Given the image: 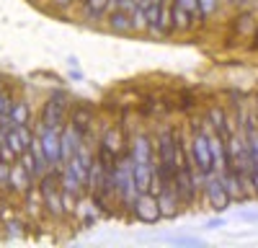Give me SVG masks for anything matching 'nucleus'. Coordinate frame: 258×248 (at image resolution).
<instances>
[{
  "label": "nucleus",
  "mask_w": 258,
  "mask_h": 248,
  "mask_svg": "<svg viewBox=\"0 0 258 248\" xmlns=\"http://www.w3.org/2000/svg\"><path fill=\"white\" fill-rule=\"evenodd\" d=\"M83 145V135L73 127V124H64V127L59 130V153H62V163H68L75 150Z\"/></svg>",
  "instance_id": "ddd939ff"
},
{
  "label": "nucleus",
  "mask_w": 258,
  "mask_h": 248,
  "mask_svg": "<svg viewBox=\"0 0 258 248\" xmlns=\"http://www.w3.org/2000/svg\"><path fill=\"white\" fill-rule=\"evenodd\" d=\"M209 210H214L217 215H222L227 207L232 204L230 202V194H227V189H225V183H222V178H220V173L217 171H209L207 173V178H204V189H202V197H199Z\"/></svg>",
  "instance_id": "39448f33"
},
{
  "label": "nucleus",
  "mask_w": 258,
  "mask_h": 248,
  "mask_svg": "<svg viewBox=\"0 0 258 248\" xmlns=\"http://www.w3.org/2000/svg\"><path fill=\"white\" fill-rule=\"evenodd\" d=\"M132 217L137 222H145V225H153L158 220H163L160 215V204H158V197L153 192H142L132 207Z\"/></svg>",
  "instance_id": "9d476101"
},
{
  "label": "nucleus",
  "mask_w": 258,
  "mask_h": 248,
  "mask_svg": "<svg viewBox=\"0 0 258 248\" xmlns=\"http://www.w3.org/2000/svg\"><path fill=\"white\" fill-rule=\"evenodd\" d=\"M114 176H116V204H119V210L126 212V215H132V207H135V202H137V197L142 192L137 189L135 171H132V158H129V153H124V155L116 158Z\"/></svg>",
  "instance_id": "f257e3e1"
},
{
  "label": "nucleus",
  "mask_w": 258,
  "mask_h": 248,
  "mask_svg": "<svg viewBox=\"0 0 258 248\" xmlns=\"http://www.w3.org/2000/svg\"><path fill=\"white\" fill-rule=\"evenodd\" d=\"M68 124L83 135V140H98V109L91 101H73L68 111Z\"/></svg>",
  "instance_id": "7ed1b4c3"
},
{
  "label": "nucleus",
  "mask_w": 258,
  "mask_h": 248,
  "mask_svg": "<svg viewBox=\"0 0 258 248\" xmlns=\"http://www.w3.org/2000/svg\"><path fill=\"white\" fill-rule=\"evenodd\" d=\"M202 24V21L194 16V13H188V11H183L181 6H176L173 3V29L178 31V34H186V31H194Z\"/></svg>",
  "instance_id": "412c9836"
},
{
  "label": "nucleus",
  "mask_w": 258,
  "mask_h": 248,
  "mask_svg": "<svg viewBox=\"0 0 258 248\" xmlns=\"http://www.w3.org/2000/svg\"><path fill=\"white\" fill-rule=\"evenodd\" d=\"M70 103H73V96L64 91V88H54L47 101L41 103V111H39V119L41 124H47V127H57L62 130L64 124H68V111H70Z\"/></svg>",
  "instance_id": "f03ea898"
},
{
  "label": "nucleus",
  "mask_w": 258,
  "mask_h": 248,
  "mask_svg": "<svg viewBox=\"0 0 258 248\" xmlns=\"http://www.w3.org/2000/svg\"><path fill=\"white\" fill-rule=\"evenodd\" d=\"M98 142L103 145V148H109L119 158L129 148V135L121 130V124L116 119H111V121H106V124H101V127H98Z\"/></svg>",
  "instance_id": "6e6552de"
},
{
  "label": "nucleus",
  "mask_w": 258,
  "mask_h": 248,
  "mask_svg": "<svg viewBox=\"0 0 258 248\" xmlns=\"http://www.w3.org/2000/svg\"><path fill=\"white\" fill-rule=\"evenodd\" d=\"M106 29L114 31V34H135L132 29V16L124 13V11H111V13H106Z\"/></svg>",
  "instance_id": "6ab92c4d"
},
{
  "label": "nucleus",
  "mask_w": 258,
  "mask_h": 248,
  "mask_svg": "<svg viewBox=\"0 0 258 248\" xmlns=\"http://www.w3.org/2000/svg\"><path fill=\"white\" fill-rule=\"evenodd\" d=\"M250 49H255V52H258V26H255L253 36H250Z\"/></svg>",
  "instance_id": "72a5a7b5"
},
{
  "label": "nucleus",
  "mask_w": 258,
  "mask_h": 248,
  "mask_svg": "<svg viewBox=\"0 0 258 248\" xmlns=\"http://www.w3.org/2000/svg\"><path fill=\"white\" fill-rule=\"evenodd\" d=\"M0 160H6V163H13V160H18V155H16V150L11 148V145L3 140L0 142Z\"/></svg>",
  "instance_id": "c85d7f7f"
},
{
  "label": "nucleus",
  "mask_w": 258,
  "mask_h": 248,
  "mask_svg": "<svg viewBox=\"0 0 258 248\" xmlns=\"http://www.w3.org/2000/svg\"><path fill=\"white\" fill-rule=\"evenodd\" d=\"M220 8V0H199V13H202V24L209 21Z\"/></svg>",
  "instance_id": "393cba45"
},
{
  "label": "nucleus",
  "mask_w": 258,
  "mask_h": 248,
  "mask_svg": "<svg viewBox=\"0 0 258 248\" xmlns=\"http://www.w3.org/2000/svg\"><path fill=\"white\" fill-rule=\"evenodd\" d=\"M176 6H181L183 11H188V13H194L199 21H202V13H199V0H173Z\"/></svg>",
  "instance_id": "cd10ccee"
},
{
  "label": "nucleus",
  "mask_w": 258,
  "mask_h": 248,
  "mask_svg": "<svg viewBox=\"0 0 258 248\" xmlns=\"http://www.w3.org/2000/svg\"><path fill=\"white\" fill-rule=\"evenodd\" d=\"M18 160H21V163H24L26 168H29V173L34 176V181H39V165H36V158H34V153H31V150L21 153V155H18Z\"/></svg>",
  "instance_id": "a878e982"
},
{
  "label": "nucleus",
  "mask_w": 258,
  "mask_h": 248,
  "mask_svg": "<svg viewBox=\"0 0 258 248\" xmlns=\"http://www.w3.org/2000/svg\"><path fill=\"white\" fill-rule=\"evenodd\" d=\"M165 240L173 243V245H204V240L197 238V235H168Z\"/></svg>",
  "instance_id": "bb28decb"
},
{
  "label": "nucleus",
  "mask_w": 258,
  "mask_h": 248,
  "mask_svg": "<svg viewBox=\"0 0 258 248\" xmlns=\"http://www.w3.org/2000/svg\"><path fill=\"white\" fill-rule=\"evenodd\" d=\"M34 132H36V137H39V142H41V148H44V155H47L49 168L62 171L64 163H62V153H59V130L36 121V124H34Z\"/></svg>",
  "instance_id": "0eeeda50"
},
{
  "label": "nucleus",
  "mask_w": 258,
  "mask_h": 248,
  "mask_svg": "<svg viewBox=\"0 0 258 248\" xmlns=\"http://www.w3.org/2000/svg\"><path fill=\"white\" fill-rule=\"evenodd\" d=\"M250 178H253V189H255V199H258V160H253V171H250Z\"/></svg>",
  "instance_id": "473e14b6"
},
{
  "label": "nucleus",
  "mask_w": 258,
  "mask_h": 248,
  "mask_svg": "<svg viewBox=\"0 0 258 248\" xmlns=\"http://www.w3.org/2000/svg\"><path fill=\"white\" fill-rule=\"evenodd\" d=\"M70 78H73V80H83V73H80V70H70Z\"/></svg>",
  "instance_id": "f704fd0d"
},
{
  "label": "nucleus",
  "mask_w": 258,
  "mask_h": 248,
  "mask_svg": "<svg viewBox=\"0 0 258 248\" xmlns=\"http://www.w3.org/2000/svg\"><path fill=\"white\" fill-rule=\"evenodd\" d=\"M24 197V215L31 217L34 222L41 217V212H44V199H41V189H39V183L29 186V189L21 194Z\"/></svg>",
  "instance_id": "f3484780"
},
{
  "label": "nucleus",
  "mask_w": 258,
  "mask_h": 248,
  "mask_svg": "<svg viewBox=\"0 0 258 248\" xmlns=\"http://www.w3.org/2000/svg\"><path fill=\"white\" fill-rule=\"evenodd\" d=\"M173 101H176V114H183V116H194V114H199V109H202L199 93L191 91V88H178L173 93Z\"/></svg>",
  "instance_id": "f8f14e48"
},
{
  "label": "nucleus",
  "mask_w": 258,
  "mask_h": 248,
  "mask_svg": "<svg viewBox=\"0 0 258 248\" xmlns=\"http://www.w3.org/2000/svg\"><path fill=\"white\" fill-rule=\"evenodd\" d=\"M170 34H176V29H173V0H160V16H158L155 36H170Z\"/></svg>",
  "instance_id": "a211bd4d"
},
{
  "label": "nucleus",
  "mask_w": 258,
  "mask_h": 248,
  "mask_svg": "<svg viewBox=\"0 0 258 248\" xmlns=\"http://www.w3.org/2000/svg\"><path fill=\"white\" fill-rule=\"evenodd\" d=\"M255 26H258V13L250 11V8L240 11L238 16L232 18V31H235V36H238V39H250L253 31H255Z\"/></svg>",
  "instance_id": "2eb2a0df"
},
{
  "label": "nucleus",
  "mask_w": 258,
  "mask_h": 248,
  "mask_svg": "<svg viewBox=\"0 0 258 248\" xmlns=\"http://www.w3.org/2000/svg\"><path fill=\"white\" fill-rule=\"evenodd\" d=\"M225 217H209L207 222H204V227H207V230H217V227H225Z\"/></svg>",
  "instance_id": "c756f323"
},
{
  "label": "nucleus",
  "mask_w": 258,
  "mask_h": 248,
  "mask_svg": "<svg viewBox=\"0 0 258 248\" xmlns=\"http://www.w3.org/2000/svg\"><path fill=\"white\" fill-rule=\"evenodd\" d=\"M238 220H243V222H258V210H245V212H238Z\"/></svg>",
  "instance_id": "7c9ffc66"
},
{
  "label": "nucleus",
  "mask_w": 258,
  "mask_h": 248,
  "mask_svg": "<svg viewBox=\"0 0 258 248\" xmlns=\"http://www.w3.org/2000/svg\"><path fill=\"white\" fill-rule=\"evenodd\" d=\"M126 153L135 163H153L155 160V130L137 127L132 135H129Z\"/></svg>",
  "instance_id": "423d86ee"
},
{
  "label": "nucleus",
  "mask_w": 258,
  "mask_h": 248,
  "mask_svg": "<svg viewBox=\"0 0 258 248\" xmlns=\"http://www.w3.org/2000/svg\"><path fill=\"white\" fill-rule=\"evenodd\" d=\"M3 119H11L13 127H16V124H29V121H31V109H29V103L21 98V96H13L11 109H8V114H6Z\"/></svg>",
  "instance_id": "aec40b11"
},
{
  "label": "nucleus",
  "mask_w": 258,
  "mask_h": 248,
  "mask_svg": "<svg viewBox=\"0 0 258 248\" xmlns=\"http://www.w3.org/2000/svg\"><path fill=\"white\" fill-rule=\"evenodd\" d=\"M225 3H227V6H238V0H225Z\"/></svg>",
  "instance_id": "c9c22d12"
},
{
  "label": "nucleus",
  "mask_w": 258,
  "mask_h": 248,
  "mask_svg": "<svg viewBox=\"0 0 258 248\" xmlns=\"http://www.w3.org/2000/svg\"><path fill=\"white\" fill-rule=\"evenodd\" d=\"M106 215H103V210L96 204V199L91 197V194H83L80 199H78V210H75V220L80 222V227H91V225H96L98 220H103Z\"/></svg>",
  "instance_id": "9b49d317"
},
{
  "label": "nucleus",
  "mask_w": 258,
  "mask_h": 248,
  "mask_svg": "<svg viewBox=\"0 0 258 248\" xmlns=\"http://www.w3.org/2000/svg\"><path fill=\"white\" fill-rule=\"evenodd\" d=\"M204 116L212 121V127L217 130L222 137H230L238 127V116H235V111H230L225 103H209V106L204 109Z\"/></svg>",
  "instance_id": "1a4fd4ad"
},
{
  "label": "nucleus",
  "mask_w": 258,
  "mask_h": 248,
  "mask_svg": "<svg viewBox=\"0 0 258 248\" xmlns=\"http://www.w3.org/2000/svg\"><path fill=\"white\" fill-rule=\"evenodd\" d=\"M0 194H11V163L0 160Z\"/></svg>",
  "instance_id": "b1692460"
},
{
  "label": "nucleus",
  "mask_w": 258,
  "mask_h": 248,
  "mask_svg": "<svg viewBox=\"0 0 258 248\" xmlns=\"http://www.w3.org/2000/svg\"><path fill=\"white\" fill-rule=\"evenodd\" d=\"M36 181H34V176L29 173V168L21 160H13L11 163V194H24L29 186H34Z\"/></svg>",
  "instance_id": "4468645a"
},
{
  "label": "nucleus",
  "mask_w": 258,
  "mask_h": 248,
  "mask_svg": "<svg viewBox=\"0 0 258 248\" xmlns=\"http://www.w3.org/2000/svg\"><path fill=\"white\" fill-rule=\"evenodd\" d=\"M132 171H135V181L140 192H150L153 183V163H135L132 160Z\"/></svg>",
  "instance_id": "5701e85b"
},
{
  "label": "nucleus",
  "mask_w": 258,
  "mask_h": 248,
  "mask_svg": "<svg viewBox=\"0 0 258 248\" xmlns=\"http://www.w3.org/2000/svg\"><path fill=\"white\" fill-rule=\"evenodd\" d=\"M73 3H75V0H52V8L54 11H68Z\"/></svg>",
  "instance_id": "2f4dec72"
},
{
  "label": "nucleus",
  "mask_w": 258,
  "mask_h": 248,
  "mask_svg": "<svg viewBox=\"0 0 258 248\" xmlns=\"http://www.w3.org/2000/svg\"><path fill=\"white\" fill-rule=\"evenodd\" d=\"M39 189H41V199H44V215H49L52 220H62L68 217L64 215V207H62V186H59V171L49 168L39 181Z\"/></svg>",
  "instance_id": "20e7f679"
},
{
  "label": "nucleus",
  "mask_w": 258,
  "mask_h": 248,
  "mask_svg": "<svg viewBox=\"0 0 258 248\" xmlns=\"http://www.w3.org/2000/svg\"><path fill=\"white\" fill-rule=\"evenodd\" d=\"M158 204H160V215H163V220H173V217H178L181 210H183L181 197H178L176 189H163V192L158 194Z\"/></svg>",
  "instance_id": "dca6fc26"
},
{
  "label": "nucleus",
  "mask_w": 258,
  "mask_h": 248,
  "mask_svg": "<svg viewBox=\"0 0 258 248\" xmlns=\"http://www.w3.org/2000/svg\"><path fill=\"white\" fill-rule=\"evenodd\" d=\"M83 16L91 21V24H98L101 18H106V8H109V0H80Z\"/></svg>",
  "instance_id": "4be33fe9"
}]
</instances>
